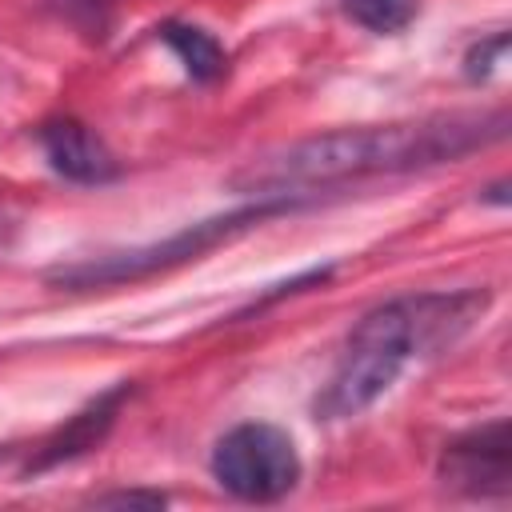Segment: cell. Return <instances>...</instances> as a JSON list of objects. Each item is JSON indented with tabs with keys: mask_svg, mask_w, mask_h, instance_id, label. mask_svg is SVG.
Returning <instances> with one entry per match:
<instances>
[{
	"mask_svg": "<svg viewBox=\"0 0 512 512\" xmlns=\"http://www.w3.org/2000/svg\"><path fill=\"white\" fill-rule=\"evenodd\" d=\"M440 480L464 496H508L512 492V428L508 420H492L444 444Z\"/></svg>",
	"mask_w": 512,
	"mask_h": 512,
	"instance_id": "5",
	"label": "cell"
},
{
	"mask_svg": "<svg viewBox=\"0 0 512 512\" xmlns=\"http://www.w3.org/2000/svg\"><path fill=\"white\" fill-rule=\"evenodd\" d=\"M488 292H424L372 308L348 336L344 360L316 396L320 420H344L372 408L412 356L440 352L484 312Z\"/></svg>",
	"mask_w": 512,
	"mask_h": 512,
	"instance_id": "2",
	"label": "cell"
},
{
	"mask_svg": "<svg viewBox=\"0 0 512 512\" xmlns=\"http://www.w3.org/2000/svg\"><path fill=\"white\" fill-rule=\"evenodd\" d=\"M96 504H140V508H164L168 504V496L164 492H104V496H96Z\"/></svg>",
	"mask_w": 512,
	"mask_h": 512,
	"instance_id": "11",
	"label": "cell"
},
{
	"mask_svg": "<svg viewBox=\"0 0 512 512\" xmlns=\"http://www.w3.org/2000/svg\"><path fill=\"white\" fill-rule=\"evenodd\" d=\"M296 200L292 196H264L256 204H244L236 212H224V216H208V220H196L156 244H140V248H124V252H108V256H96V260H84V264H64V268H52L48 272V284L56 288H72V292H84V288H112V284H128V280H144V276H156V272H168V268H180L196 256H204L208 248L248 232L252 224L276 216V212H288Z\"/></svg>",
	"mask_w": 512,
	"mask_h": 512,
	"instance_id": "3",
	"label": "cell"
},
{
	"mask_svg": "<svg viewBox=\"0 0 512 512\" xmlns=\"http://www.w3.org/2000/svg\"><path fill=\"white\" fill-rule=\"evenodd\" d=\"M416 8H420V0H344V12L360 28L380 32V36H392V32L408 28L416 20Z\"/></svg>",
	"mask_w": 512,
	"mask_h": 512,
	"instance_id": "9",
	"label": "cell"
},
{
	"mask_svg": "<svg viewBox=\"0 0 512 512\" xmlns=\"http://www.w3.org/2000/svg\"><path fill=\"white\" fill-rule=\"evenodd\" d=\"M212 476L220 480L224 492L240 500L272 504L296 488L300 452L292 436L276 424H260V420L236 424L212 448Z\"/></svg>",
	"mask_w": 512,
	"mask_h": 512,
	"instance_id": "4",
	"label": "cell"
},
{
	"mask_svg": "<svg viewBox=\"0 0 512 512\" xmlns=\"http://www.w3.org/2000/svg\"><path fill=\"white\" fill-rule=\"evenodd\" d=\"M504 52H508V32H496L492 40L468 48V56H464V72H468L472 80H480V76H488V72L500 64Z\"/></svg>",
	"mask_w": 512,
	"mask_h": 512,
	"instance_id": "10",
	"label": "cell"
},
{
	"mask_svg": "<svg viewBox=\"0 0 512 512\" xmlns=\"http://www.w3.org/2000/svg\"><path fill=\"white\" fill-rule=\"evenodd\" d=\"M132 396V384L124 380V384H116V388H108L104 396H96L88 408H80L56 436H48L44 444H40V452L28 460V472H44V468H56V464H64V460H76V456H84L88 448H96L108 432H112V424H116V412H120V404Z\"/></svg>",
	"mask_w": 512,
	"mask_h": 512,
	"instance_id": "7",
	"label": "cell"
},
{
	"mask_svg": "<svg viewBox=\"0 0 512 512\" xmlns=\"http://www.w3.org/2000/svg\"><path fill=\"white\" fill-rule=\"evenodd\" d=\"M508 112H452L424 116L404 124H372V128H340L324 136L296 140L280 152L252 156L228 184L240 196H296L300 188H328L380 172H412L444 160H460L492 140H504Z\"/></svg>",
	"mask_w": 512,
	"mask_h": 512,
	"instance_id": "1",
	"label": "cell"
},
{
	"mask_svg": "<svg viewBox=\"0 0 512 512\" xmlns=\"http://www.w3.org/2000/svg\"><path fill=\"white\" fill-rule=\"evenodd\" d=\"M160 36H164V44L180 56V64L188 68L192 80L212 84L216 76H224L228 56H224V48H220V40H216L212 32H204V28H196V24H164Z\"/></svg>",
	"mask_w": 512,
	"mask_h": 512,
	"instance_id": "8",
	"label": "cell"
},
{
	"mask_svg": "<svg viewBox=\"0 0 512 512\" xmlns=\"http://www.w3.org/2000/svg\"><path fill=\"white\" fill-rule=\"evenodd\" d=\"M40 144L48 164L76 184H104L116 176V156L104 148V140L80 124V120H52L40 128Z\"/></svg>",
	"mask_w": 512,
	"mask_h": 512,
	"instance_id": "6",
	"label": "cell"
}]
</instances>
